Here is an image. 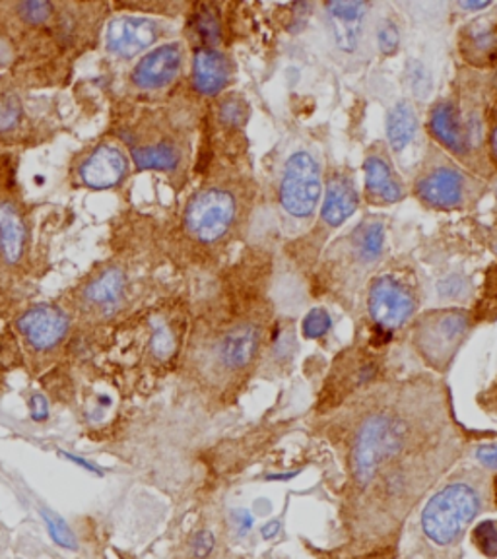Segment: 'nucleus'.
Segmentation results:
<instances>
[{
	"label": "nucleus",
	"instance_id": "obj_38",
	"mask_svg": "<svg viewBox=\"0 0 497 559\" xmlns=\"http://www.w3.org/2000/svg\"><path fill=\"white\" fill-rule=\"evenodd\" d=\"M489 491H492V503H494V509H497V472L492 476V480H489Z\"/></svg>",
	"mask_w": 497,
	"mask_h": 559
},
{
	"label": "nucleus",
	"instance_id": "obj_29",
	"mask_svg": "<svg viewBox=\"0 0 497 559\" xmlns=\"http://www.w3.org/2000/svg\"><path fill=\"white\" fill-rule=\"evenodd\" d=\"M399 44H401L399 27L394 26L391 20H383L379 27H377L379 51L383 52V55H393V52L399 51Z\"/></svg>",
	"mask_w": 497,
	"mask_h": 559
},
{
	"label": "nucleus",
	"instance_id": "obj_2",
	"mask_svg": "<svg viewBox=\"0 0 497 559\" xmlns=\"http://www.w3.org/2000/svg\"><path fill=\"white\" fill-rule=\"evenodd\" d=\"M489 478L482 468L453 472L428 498L418 516L419 550L428 559H454L474 521L494 509Z\"/></svg>",
	"mask_w": 497,
	"mask_h": 559
},
{
	"label": "nucleus",
	"instance_id": "obj_31",
	"mask_svg": "<svg viewBox=\"0 0 497 559\" xmlns=\"http://www.w3.org/2000/svg\"><path fill=\"white\" fill-rule=\"evenodd\" d=\"M245 117H247V109H245V105L241 104V99L232 97V99H227V102L222 104L220 121L227 124V127H241L245 122Z\"/></svg>",
	"mask_w": 497,
	"mask_h": 559
},
{
	"label": "nucleus",
	"instance_id": "obj_18",
	"mask_svg": "<svg viewBox=\"0 0 497 559\" xmlns=\"http://www.w3.org/2000/svg\"><path fill=\"white\" fill-rule=\"evenodd\" d=\"M324 10L336 47L344 52L356 51L367 14L366 2H329Z\"/></svg>",
	"mask_w": 497,
	"mask_h": 559
},
{
	"label": "nucleus",
	"instance_id": "obj_32",
	"mask_svg": "<svg viewBox=\"0 0 497 559\" xmlns=\"http://www.w3.org/2000/svg\"><path fill=\"white\" fill-rule=\"evenodd\" d=\"M399 558V546H383V548H376V550L362 551V554H331V556H323V559H397Z\"/></svg>",
	"mask_w": 497,
	"mask_h": 559
},
{
	"label": "nucleus",
	"instance_id": "obj_37",
	"mask_svg": "<svg viewBox=\"0 0 497 559\" xmlns=\"http://www.w3.org/2000/svg\"><path fill=\"white\" fill-rule=\"evenodd\" d=\"M489 150H492V157L497 162V124L492 129V134H489Z\"/></svg>",
	"mask_w": 497,
	"mask_h": 559
},
{
	"label": "nucleus",
	"instance_id": "obj_17",
	"mask_svg": "<svg viewBox=\"0 0 497 559\" xmlns=\"http://www.w3.org/2000/svg\"><path fill=\"white\" fill-rule=\"evenodd\" d=\"M419 201L436 209H453L463 201L464 177L453 167H439L416 183Z\"/></svg>",
	"mask_w": 497,
	"mask_h": 559
},
{
	"label": "nucleus",
	"instance_id": "obj_24",
	"mask_svg": "<svg viewBox=\"0 0 497 559\" xmlns=\"http://www.w3.org/2000/svg\"><path fill=\"white\" fill-rule=\"evenodd\" d=\"M192 27L194 34L201 39V47H216L222 35L220 27V17L212 7H199L197 12L192 14Z\"/></svg>",
	"mask_w": 497,
	"mask_h": 559
},
{
	"label": "nucleus",
	"instance_id": "obj_3",
	"mask_svg": "<svg viewBox=\"0 0 497 559\" xmlns=\"http://www.w3.org/2000/svg\"><path fill=\"white\" fill-rule=\"evenodd\" d=\"M262 326L255 321L232 324L212 341L192 348V376L214 389H222L245 376L261 352Z\"/></svg>",
	"mask_w": 497,
	"mask_h": 559
},
{
	"label": "nucleus",
	"instance_id": "obj_14",
	"mask_svg": "<svg viewBox=\"0 0 497 559\" xmlns=\"http://www.w3.org/2000/svg\"><path fill=\"white\" fill-rule=\"evenodd\" d=\"M367 307L377 329L391 332L401 329L411 319L416 304L411 289L402 282L393 276H381L371 284Z\"/></svg>",
	"mask_w": 497,
	"mask_h": 559
},
{
	"label": "nucleus",
	"instance_id": "obj_19",
	"mask_svg": "<svg viewBox=\"0 0 497 559\" xmlns=\"http://www.w3.org/2000/svg\"><path fill=\"white\" fill-rule=\"evenodd\" d=\"M429 131L447 150L457 156L469 154V139L464 127L453 104H439L429 115Z\"/></svg>",
	"mask_w": 497,
	"mask_h": 559
},
{
	"label": "nucleus",
	"instance_id": "obj_8",
	"mask_svg": "<svg viewBox=\"0 0 497 559\" xmlns=\"http://www.w3.org/2000/svg\"><path fill=\"white\" fill-rule=\"evenodd\" d=\"M237 202L232 192L220 187L202 189L185 209V229L199 243L212 245L234 226Z\"/></svg>",
	"mask_w": 497,
	"mask_h": 559
},
{
	"label": "nucleus",
	"instance_id": "obj_20",
	"mask_svg": "<svg viewBox=\"0 0 497 559\" xmlns=\"http://www.w3.org/2000/svg\"><path fill=\"white\" fill-rule=\"evenodd\" d=\"M358 209V192L348 177L336 175L329 181L321 216L332 227H339Z\"/></svg>",
	"mask_w": 497,
	"mask_h": 559
},
{
	"label": "nucleus",
	"instance_id": "obj_4",
	"mask_svg": "<svg viewBox=\"0 0 497 559\" xmlns=\"http://www.w3.org/2000/svg\"><path fill=\"white\" fill-rule=\"evenodd\" d=\"M132 276L127 264L111 261L97 264L82 280L72 297V317L87 324L111 323L129 307Z\"/></svg>",
	"mask_w": 497,
	"mask_h": 559
},
{
	"label": "nucleus",
	"instance_id": "obj_35",
	"mask_svg": "<svg viewBox=\"0 0 497 559\" xmlns=\"http://www.w3.org/2000/svg\"><path fill=\"white\" fill-rule=\"evenodd\" d=\"M478 404H481L482 411L497 418V377L496 381L489 384L486 391H482V393L478 394Z\"/></svg>",
	"mask_w": 497,
	"mask_h": 559
},
{
	"label": "nucleus",
	"instance_id": "obj_1",
	"mask_svg": "<svg viewBox=\"0 0 497 559\" xmlns=\"http://www.w3.org/2000/svg\"><path fill=\"white\" fill-rule=\"evenodd\" d=\"M457 459L441 437L419 431L412 412L376 404L358 419L346 447L341 519L342 554H362L399 542L402 526Z\"/></svg>",
	"mask_w": 497,
	"mask_h": 559
},
{
	"label": "nucleus",
	"instance_id": "obj_5",
	"mask_svg": "<svg viewBox=\"0 0 497 559\" xmlns=\"http://www.w3.org/2000/svg\"><path fill=\"white\" fill-rule=\"evenodd\" d=\"M72 329L74 317L57 304H35L17 314L14 321L17 342L37 369L49 367L61 358Z\"/></svg>",
	"mask_w": 497,
	"mask_h": 559
},
{
	"label": "nucleus",
	"instance_id": "obj_16",
	"mask_svg": "<svg viewBox=\"0 0 497 559\" xmlns=\"http://www.w3.org/2000/svg\"><path fill=\"white\" fill-rule=\"evenodd\" d=\"M232 76V64L216 47H199L192 59V86L202 96H218Z\"/></svg>",
	"mask_w": 497,
	"mask_h": 559
},
{
	"label": "nucleus",
	"instance_id": "obj_23",
	"mask_svg": "<svg viewBox=\"0 0 497 559\" xmlns=\"http://www.w3.org/2000/svg\"><path fill=\"white\" fill-rule=\"evenodd\" d=\"M464 57L472 62H492L497 57V26L478 22L472 24L463 37Z\"/></svg>",
	"mask_w": 497,
	"mask_h": 559
},
{
	"label": "nucleus",
	"instance_id": "obj_11",
	"mask_svg": "<svg viewBox=\"0 0 497 559\" xmlns=\"http://www.w3.org/2000/svg\"><path fill=\"white\" fill-rule=\"evenodd\" d=\"M162 35L164 27L154 17L137 14L115 16L105 26V49L117 61H132L140 55L152 51Z\"/></svg>",
	"mask_w": 497,
	"mask_h": 559
},
{
	"label": "nucleus",
	"instance_id": "obj_22",
	"mask_svg": "<svg viewBox=\"0 0 497 559\" xmlns=\"http://www.w3.org/2000/svg\"><path fill=\"white\" fill-rule=\"evenodd\" d=\"M416 131H418V117L414 107L409 102H399L387 117V139L393 152L409 148L416 136Z\"/></svg>",
	"mask_w": 497,
	"mask_h": 559
},
{
	"label": "nucleus",
	"instance_id": "obj_12",
	"mask_svg": "<svg viewBox=\"0 0 497 559\" xmlns=\"http://www.w3.org/2000/svg\"><path fill=\"white\" fill-rule=\"evenodd\" d=\"M29 222L24 202L14 189H0V253L4 272L22 269L29 254Z\"/></svg>",
	"mask_w": 497,
	"mask_h": 559
},
{
	"label": "nucleus",
	"instance_id": "obj_13",
	"mask_svg": "<svg viewBox=\"0 0 497 559\" xmlns=\"http://www.w3.org/2000/svg\"><path fill=\"white\" fill-rule=\"evenodd\" d=\"M184 47L179 44L157 45L134 62L129 84L142 94L166 90L179 79L184 70Z\"/></svg>",
	"mask_w": 497,
	"mask_h": 559
},
{
	"label": "nucleus",
	"instance_id": "obj_25",
	"mask_svg": "<svg viewBox=\"0 0 497 559\" xmlns=\"http://www.w3.org/2000/svg\"><path fill=\"white\" fill-rule=\"evenodd\" d=\"M471 544L484 559H497V519H484L471 528Z\"/></svg>",
	"mask_w": 497,
	"mask_h": 559
},
{
	"label": "nucleus",
	"instance_id": "obj_30",
	"mask_svg": "<svg viewBox=\"0 0 497 559\" xmlns=\"http://www.w3.org/2000/svg\"><path fill=\"white\" fill-rule=\"evenodd\" d=\"M409 80H411L412 92L418 97L429 96L431 92V79L429 72L419 61H411L409 64Z\"/></svg>",
	"mask_w": 497,
	"mask_h": 559
},
{
	"label": "nucleus",
	"instance_id": "obj_6",
	"mask_svg": "<svg viewBox=\"0 0 497 559\" xmlns=\"http://www.w3.org/2000/svg\"><path fill=\"white\" fill-rule=\"evenodd\" d=\"M119 139L131 156L132 166L139 171L169 174L181 164L184 154L177 140L167 134L159 124L150 121L149 117L122 124Z\"/></svg>",
	"mask_w": 497,
	"mask_h": 559
},
{
	"label": "nucleus",
	"instance_id": "obj_39",
	"mask_svg": "<svg viewBox=\"0 0 497 559\" xmlns=\"http://www.w3.org/2000/svg\"><path fill=\"white\" fill-rule=\"evenodd\" d=\"M4 272V266H2V253H0V274Z\"/></svg>",
	"mask_w": 497,
	"mask_h": 559
},
{
	"label": "nucleus",
	"instance_id": "obj_9",
	"mask_svg": "<svg viewBox=\"0 0 497 559\" xmlns=\"http://www.w3.org/2000/svg\"><path fill=\"white\" fill-rule=\"evenodd\" d=\"M132 159L117 140H104L79 156L72 175L80 187L92 191H109L121 187L131 175Z\"/></svg>",
	"mask_w": 497,
	"mask_h": 559
},
{
	"label": "nucleus",
	"instance_id": "obj_33",
	"mask_svg": "<svg viewBox=\"0 0 497 559\" xmlns=\"http://www.w3.org/2000/svg\"><path fill=\"white\" fill-rule=\"evenodd\" d=\"M17 119H20V105L16 99H0V132H7L16 127Z\"/></svg>",
	"mask_w": 497,
	"mask_h": 559
},
{
	"label": "nucleus",
	"instance_id": "obj_10",
	"mask_svg": "<svg viewBox=\"0 0 497 559\" xmlns=\"http://www.w3.org/2000/svg\"><path fill=\"white\" fill-rule=\"evenodd\" d=\"M321 199V171L311 154L296 152L289 156L280 183V202L296 218H309Z\"/></svg>",
	"mask_w": 497,
	"mask_h": 559
},
{
	"label": "nucleus",
	"instance_id": "obj_21",
	"mask_svg": "<svg viewBox=\"0 0 497 559\" xmlns=\"http://www.w3.org/2000/svg\"><path fill=\"white\" fill-rule=\"evenodd\" d=\"M366 169V189L376 201H383L387 204L401 201L404 197L402 185L394 177L393 169L381 156H369L364 164Z\"/></svg>",
	"mask_w": 497,
	"mask_h": 559
},
{
	"label": "nucleus",
	"instance_id": "obj_27",
	"mask_svg": "<svg viewBox=\"0 0 497 559\" xmlns=\"http://www.w3.org/2000/svg\"><path fill=\"white\" fill-rule=\"evenodd\" d=\"M216 534L210 528H199L191 534V538L187 542L189 548V558L191 559H210L216 551Z\"/></svg>",
	"mask_w": 497,
	"mask_h": 559
},
{
	"label": "nucleus",
	"instance_id": "obj_26",
	"mask_svg": "<svg viewBox=\"0 0 497 559\" xmlns=\"http://www.w3.org/2000/svg\"><path fill=\"white\" fill-rule=\"evenodd\" d=\"M384 231L381 224H369L366 229L359 234L358 249L359 253L367 261L377 259L381 251H383Z\"/></svg>",
	"mask_w": 497,
	"mask_h": 559
},
{
	"label": "nucleus",
	"instance_id": "obj_34",
	"mask_svg": "<svg viewBox=\"0 0 497 559\" xmlns=\"http://www.w3.org/2000/svg\"><path fill=\"white\" fill-rule=\"evenodd\" d=\"M474 459L481 464L482 471L497 472V443L478 447L474 451Z\"/></svg>",
	"mask_w": 497,
	"mask_h": 559
},
{
	"label": "nucleus",
	"instance_id": "obj_28",
	"mask_svg": "<svg viewBox=\"0 0 497 559\" xmlns=\"http://www.w3.org/2000/svg\"><path fill=\"white\" fill-rule=\"evenodd\" d=\"M331 314L327 313L324 309H311L301 323V332L307 341H319L327 332L331 331Z\"/></svg>",
	"mask_w": 497,
	"mask_h": 559
},
{
	"label": "nucleus",
	"instance_id": "obj_36",
	"mask_svg": "<svg viewBox=\"0 0 497 559\" xmlns=\"http://www.w3.org/2000/svg\"><path fill=\"white\" fill-rule=\"evenodd\" d=\"M459 7L464 10H484L489 9L492 7V2H459Z\"/></svg>",
	"mask_w": 497,
	"mask_h": 559
},
{
	"label": "nucleus",
	"instance_id": "obj_7",
	"mask_svg": "<svg viewBox=\"0 0 497 559\" xmlns=\"http://www.w3.org/2000/svg\"><path fill=\"white\" fill-rule=\"evenodd\" d=\"M471 329L466 311L451 309L429 314L416 329L414 344L422 359L437 371H443L453 361L457 349Z\"/></svg>",
	"mask_w": 497,
	"mask_h": 559
},
{
	"label": "nucleus",
	"instance_id": "obj_15",
	"mask_svg": "<svg viewBox=\"0 0 497 559\" xmlns=\"http://www.w3.org/2000/svg\"><path fill=\"white\" fill-rule=\"evenodd\" d=\"M185 326L171 311H152L144 324V354L154 366H169L184 348Z\"/></svg>",
	"mask_w": 497,
	"mask_h": 559
}]
</instances>
